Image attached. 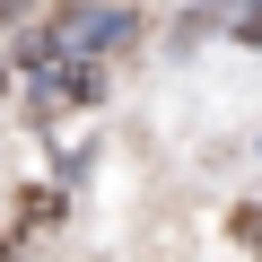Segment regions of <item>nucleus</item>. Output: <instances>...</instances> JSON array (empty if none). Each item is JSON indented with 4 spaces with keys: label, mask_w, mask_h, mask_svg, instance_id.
I'll list each match as a JSON object with an SVG mask.
<instances>
[{
    "label": "nucleus",
    "mask_w": 262,
    "mask_h": 262,
    "mask_svg": "<svg viewBox=\"0 0 262 262\" xmlns=\"http://www.w3.org/2000/svg\"><path fill=\"white\" fill-rule=\"evenodd\" d=\"M96 105V61H44L35 70V114H88Z\"/></svg>",
    "instance_id": "nucleus-1"
},
{
    "label": "nucleus",
    "mask_w": 262,
    "mask_h": 262,
    "mask_svg": "<svg viewBox=\"0 0 262 262\" xmlns=\"http://www.w3.org/2000/svg\"><path fill=\"white\" fill-rule=\"evenodd\" d=\"M227 27H236V44H262V0H253V9H236Z\"/></svg>",
    "instance_id": "nucleus-2"
},
{
    "label": "nucleus",
    "mask_w": 262,
    "mask_h": 262,
    "mask_svg": "<svg viewBox=\"0 0 262 262\" xmlns=\"http://www.w3.org/2000/svg\"><path fill=\"white\" fill-rule=\"evenodd\" d=\"M236 227H245V245H262V210H245V219H236Z\"/></svg>",
    "instance_id": "nucleus-3"
},
{
    "label": "nucleus",
    "mask_w": 262,
    "mask_h": 262,
    "mask_svg": "<svg viewBox=\"0 0 262 262\" xmlns=\"http://www.w3.org/2000/svg\"><path fill=\"white\" fill-rule=\"evenodd\" d=\"M27 9H35V0H0V27H9V18H27Z\"/></svg>",
    "instance_id": "nucleus-4"
},
{
    "label": "nucleus",
    "mask_w": 262,
    "mask_h": 262,
    "mask_svg": "<svg viewBox=\"0 0 262 262\" xmlns=\"http://www.w3.org/2000/svg\"><path fill=\"white\" fill-rule=\"evenodd\" d=\"M96 9H114V0H96Z\"/></svg>",
    "instance_id": "nucleus-5"
},
{
    "label": "nucleus",
    "mask_w": 262,
    "mask_h": 262,
    "mask_svg": "<svg viewBox=\"0 0 262 262\" xmlns=\"http://www.w3.org/2000/svg\"><path fill=\"white\" fill-rule=\"evenodd\" d=\"M0 79H9V70H0Z\"/></svg>",
    "instance_id": "nucleus-6"
}]
</instances>
